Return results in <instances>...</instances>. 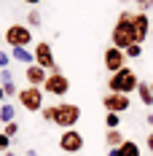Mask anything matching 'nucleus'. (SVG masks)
<instances>
[{"label":"nucleus","instance_id":"nucleus-1","mask_svg":"<svg viewBox=\"0 0 153 156\" xmlns=\"http://www.w3.org/2000/svg\"><path fill=\"white\" fill-rule=\"evenodd\" d=\"M132 19H134V11H129V8H123L118 19H116V24H113V30H110V43L118 48H126L132 46V43H137V38H134V27H132Z\"/></svg>","mask_w":153,"mask_h":156},{"label":"nucleus","instance_id":"nucleus-2","mask_svg":"<svg viewBox=\"0 0 153 156\" xmlns=\"http://www.w3.org/2000/svg\"><path fill=\"white\" fill-rule=\"evenodd\" d=\"M137 86H140V76H137V70L134 67H121L118 73H113V76H107V89L110 92H121V94H132V92H137Z\"/></svg>","mask_w":153,"mask_h":156},{"label":"nucleus","instance_id":"nucleus-3","mask_svg":"<svg viewBox=\"0 0 153 156\" xmlns=\"http://www.w3.org/2000/svg\"><path fill=\"white\" fill-rule=\"evenodd\" d=\"M81 121V105L75 102H59L57 105V116H54V126L64 129H75V124Z\"/></svg>","mask_w":153,"mask_h":156},{"label":"nucleus","instance_id":"nucleus-4","mask_svg":"<svg viewBox=\"0 0 153 156\" xmlns=\"http://www.w3.org/2000/svg\"><path fill=\"white\" fill-rule=\"evenodd\" d=\"M43 94H46L43 86H24V89H19L16 102L27 110V113H40L43 110Z\"/></svg>","mask_w":153,"mask_h":156},{"label":"nucleus","instance_id":"nucleus-5","mask_svg":"<svg viewBox=\"0 0 153 156\" xmlns=\"http://www.w3.org/2000/svg\"><path fill=\"white\" fill-rule=\"evenodd\" d=\"M5 43L11 48H30L32 46V27L30 24H11L5 30Z\"/></svg>","mask_w":153,"mask_h":156},{"label":"nucleus","instance_id":"nucleus-6","mask_svg":"<svg viewBox=\"0 0 153 156\" xmlns=\"http://www.w3.org/2000/svg\"><path fill=\"white\" fill-rule=\"evenodd\" d=\"M32 54H35V65H40V67H46L48 73H57L59 70V65L54 59V48L48 41H38L35 48H32Z\"/></svg>","mask_w":153,"mask_h":156},{"label":"nucleus","instance_id":"nucleus-7","mask_svg":"<svg viewBox=\"0 0 153 156\" xmlns=\"http://www.w3.org/2000/svg\"><path fill=\"white\" fill-rule=\"evenodd\" d=\"M102 108H105V113H121L123 116L132 108V97L121 94V92H107V94H102Z\"/></svg>","mask_w":153,"mask_h":156},{"label":"nucleus","instance_id":"nucleus-8","mask_svg":"<svg viewBox=\"0 0 153 156\" xmlns=\"http://www.w3.org/2000/svg\"><path fill=\"white\" fill-rule=\"evenodd\" d=\"M43 92L51 94V97H64V94L70 92V78L64 76L62 70H57V73H48L46 83H43Z\"/></svg>","mask_w":153,"mask_h":156},{"label":"nucleus","instance_id":"nucleus-9","mask_svg":"<svg viewBox=\"0 0 153 156\" xmlns=\"http://www.w3.org/2000/svg\"><path fill=\"white\" fill-rule=\"evenodd\" d=\"M102 65H105V70L110 73V76L118 73L121 67H126V51L110 43V46L105 48V54H102Z\"/></svg>","mask_w":153,"mask_h":156},{"label":"nucleus","instance_id":"nucleus-10","mask_svg":"<svg viewBox=\"0 0 153 156\" xmlns=\"http://www.w3.org/2000/svg\"><path fill=\"white\" fill-rule=\"evenodd\" d=\"M83 145H86V140L78 129H64L59 135V151H64V154H81Z\"/></svg>","mask_w":153,"mask_h":156},{"label":"nucleus","instance_id":"nucleus-11","mask_svg":"<svg viewBox=\"0 0 153 156\" xmlns=\"http://www.w3.org/2000/svg\"><path fill=\"white\" fill-rule=\"evenodd\" d=\"M132 27H134V38H137V43H145L148 35H151V19H148V11H137L134 19H132Z\"/></svg>","mask_w":153,"mask_h":156},{"label":"nucleus","instance_id":"nucleus-12","mask_svg":"<svg viewBox=\"0 0 153 156\" xmlns=\"http://www.w3.org/2000/svg\"><path fill=\"white\" fill-rule=\"evenodd\" d=\"M24 78H27V86H43L48 78V70L40 65H27L24 67Z\"/></svg>","mask_w":153,"mask_h":156},{"label":"nucleus","instance_id":"nucleus-13","mask_svg":"<svg viewBox=\"0 0 153 156\" xmlns=\"http://www.w3.org/2000/svg\"><path fill=\"white\" fill-rule=\"evenodd\" d=\"M11 121H16V105L14 102H3L0 105V126H5V124H11Z\"/></svg>","mask_w":153,"mask_h":156},{"label":"nucleus","instance_id":"nucleus-14","mask_svg":"<svg viewBox=\"0 0 153 156\" xmlns=\"http://www.w3.org/2000/svg\"><path fill=\"white\" fill-rule=\"evenodd\" d=\"M118 156H142V148H140V143L137 140H126L118 145Z\"/></svg>","mask_w":153,"mask_h":156},{"label":"nucleus","instance_id":"nucleus-15","mask_svg":"<svg viewBox=\"0 0 153 156\" xmlns=\"http://www.w3.org/2000/svg\"><path fill=\"white\" fill-rule=\"evenodd\" d=\"M137 97H140V102H142L145 108H151V110H153V92H151V83H148V81H140Z\"/></svg>","mask_w":153,"mask_h":156},{"label":"nucleus","instance_id":"nucleus-16","mask_svg":"<svg viewBox=\"0 0 153 156\" xmlns=\"http://www.w3.org/2000/svg\"><path fill=\"white\" fill-rule=\"evenodd\" d=\"M123 140H126V135L121 129H105V145L107 148H118Z\"/></svg>","mask_w":153,"mask_h":156},{"label":"nucleus","instance_id":"nucleus-17","mask_svg":"<svg viewBox=\"0 0 153 156\" xmlns=\"http://www.w3.org/2000/svg\"><path fill=\"white\" fill-rule=\"evenodd\" d=\"M11 57L22 65H35V54H32L30 48H11Z\"/></svg>","mask_w":153,"mask_h":156},{"label":"nucleus","instance_id":"nucleus-18","mask_svg":"<svg viewBox=\"0 0 153 156\" xmlns=\"http://www.w3.org/2000/svg\"><path fill=\"white\" fill-rule=\"evenodd\" d=\"M121 126V113H105V129H118Z\"/></svg>","mask_w":153,"mask_h":156},{"label":"nucleus","instance_id":"nucleus-19","mask_svg":"<svg viewBox=\"0 0 153 156\" xmlns=\"http://www.w3.org/2000/svg\"><path fill=\"white\" fill-rule=\"evenodd\" d=\"M3 92H5V100H8V97H19V86H16V81H3Z\"/></svg>","mask_w":153,"mask_h":156},{"label":"nucleus","instance_id":"nucleus-20","mask_svg":"<svg viewBox=\"0 0 153 156\" xmlns=\"http://www.w3.org/2000/svg\"><path fill=\"white\" fill-rule=\"evenodd\" d=\"M40 22H43L40 11H38V8H32L30 14H27V24H30V27H40Z\"/></svg>","mask_w":153,"mask_h":156},{"label":"nucleus","instance_id":"nucleus-21","mask_svg":"<svg viewBox=\"0 0 153 156\" xmlns=\"http://www.w3.org/2000/svg\"><path fill=\"white\" fill-rule=\"evenodd\" d=\"M142 57V43H132L126 48V59H140Z\"/></svg>","mask_w":153,"mask_h":156},{"label":"nucleus","instance_id":"nucleus-22","mask_svg":"<svg viewBox=\"0 0 153 156\" xmlns=\"http://www.w3.org/2000/svg\"><path fill=\"white\" fill-rule=\"evenodd\" d=\"M40 116H43V121H48V124H54V116H57V105H43V110H40Z\"/></svg>","mask_w":153,"mask_h":156},{"label":"nucleus","instance_id":"nucleus-23","mask_svg":"<svg viewBox=\"0 0 153 156\" xmlns=\"http://www.w3.org/2000/svg\"><path fill=\"white\" fill-rule=\"evenodd\" d=\"M3 135H8V137L14 140L16 135H19V121H11V124H5V126H3Z\"/></svg>","mask_w":153,"mask_h":156},{"label":"nucleus","instance_id":"nucleus-24","mask_svg":"<svg viewBox=\"0 0 153 156\" xmlns=\"http://www.w3.org/2000/svg\"><path fill=\"white\" fill-rule=\"evenodd\" d=\"M11 59H14V57H11L8 51H3V48H0V70H5V67L11 65Z\"/></svg>","mask_w":153,"mask_h":156},{"label":"nucleus","instance_id":"nucleus-25","mask_svg":"<svg viewBox=\"0 0 153 156\" xmlns=\"http://www.w3.org/2000/svg\"><path fill=\"white\" fill-rule=\"evenodd\" d=\"M5 151H11V137L0 132V154H5Z\"/></svg>","mask_w":153,"mask_h":156},{"label":"nucleus","instance_id":"nucleus-26","mask_svg":"<svg viewBox=\"0 0 153 156\" xmlns=\"http://www.w3.org/2000/svg\"><path fill=\"white\" fill-rule=\"evenodd\" d=\"M3 81H14V73H11L8 67H5V70H0V83H3Z\"/></svg>","mask_w":153,"mask_h":156},{"label":"nucleus","instance_id":"nucleus-27","mask_svg":"<svg viewBox=\"0 0 153 156\" xmlns=\"http://www.w3.org/2000/svg\"><path fill=\"white\" fill-rule=\"evenodd\" d=\"M132 3L140 5V11H148V3H151V0H132Z\"/></svg>","mask_w":153,"mask_h":156},{"label":"nucleus","instance_id":"nucleus-28","mask_svg":"<svg viewBox=\"0 0 153 156\" xmlns=\"http://www.w3.org/2000/svg\"><path fill=\"white\" fill-rule=\"evenodd\" d=\"M145 148H148V151H151V154H153V132H151V135H148V137H145Z\"/></svg>","mask_w":153,"mask_h":156},{"label":"nucleus","instance_id":"nucleus-29","mask_svg":"<svg viewBox=\"0 0 153 156\" xmlns=\"http://www.w3.org/2000/svg\"><path fill=\"white\" fill-rule=\"evenodd\" d=\"M19 3H24V5H32V8H35V5H40L43 0H19Z\"/></svg>","mask_w":153,"mask_h":156},{"label":"nucleus","instance_id":"nucleus-30","mask_svg":"<svg viewBox=\"0 0 153 156\" xmlns=\"http://www.w3.org/2000/svg\"><path fill=\"white\" fill-rule=\"evenodd\" d=\"M5 102V92H3V83H0V105Z\"/></svg>","mask_w":153,"mask_h":156},{"label":"nucleus","instance_id":"nucleus-31","mask_svg":"<svg viewBox=\"0 0 153 156\" xmlns=\"http://www.w3.org/2000/svg\"><path fill=\"white\" fill-rule=\"evenodd\" d=\"M107 156H118V148H107Z\"/></svg>","mask_w":153,"mask_h":156},{"label":"nucleus","instance_id":"nucleus-32","mask_svg":"<svg viewBox=\"0 0 153 156\" xmlns=\"http://www.w3.org/2000/svg\"><path fill=\"white\" fill-rule=\"evenodd\" d=\"M148 126H151V132H153V113H148Z\"/></svg>","mask_w":153,"mask_h":156},{"label":"nucleus","instance_id":"nucleus-33","mask_svg":"<svg viewBox=\"0 0 153 156\" xmlns=\"http://www.w3.org/2000/svg\"><path fill=\"white\" fill-rule=\"evenodd\" d=\"M24 156H38V151H32V148H30V151H27Z\"/></svg>","mask_w":153,"mask_h":156},{"label":"nucleus","instance_id":"nucleus-34","mask_svg":"<svg viewBox=\"0 0 153 156\" xmlns=\"http://www.w3.org/2000/svg\"><path fill=\"white\" fill-rule=\"evenodd\" d=\"M3 156H16V154H14V151H5V154H3Z\"/></svg>","mask_w":153,"mask_h":156},{"label":"nucleus","instance_id":"nucleus-35","mask_svg":"<svg viewBox=\"0 0 153 156\" xmlns=\"http://www.w3.org/2000/svg\"><path fill=\"white\" fill-rule=\"evenodd\" d=\"M151 8H153V0H151V3H148V11H151Z\"/></svg>","mask_w":153,"mask_h":156},{"label":"nucleus","instance_id":"nucleus-36","mask_svg":"<svg viewBox=\"0 0 153 156\" xmlns=\"http://www.w3.org/2000/svg\"><path fill=\"white\" fill-rule=\"evenodd\" d=\"M118 3H129V0H118Z\"/></svg>","mask_w":153,"mask_h":156},{"label":"nucleus","instance_id":"nucleus-37","mask_svg":"<svg viewBox=\"0 0 153 156\" xmlns=\"http://www.w3.org/2000/svg\"><path fill=\"white\" fill-rule=\"evenodd\" d=\"M151 92H153V81H151Z\"/></svg>","mask_w":153,"mask_h":156},{"label":"nucleus","instance_id":"nucleus-38","mask_svg":"<svg viewBox=\"0 0 153 156\" xmlns=\"http://www.w3.org/2000/svg\"><path fill=\"white\" fill-rule=\"evenodd\" d=\"M0 132H3V126H0Z\"/></svg>","mask_w":153,"mask_h":156}]
</instances>
